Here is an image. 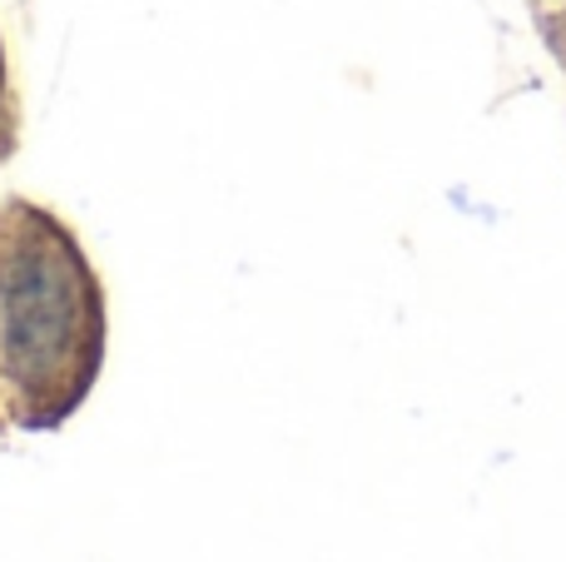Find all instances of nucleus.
Returning a JSON list of instances; mask_svg holds the SVG:
<instances>
[{
	"label": "nucleus",
	"instance_id": "obj_1",
	"mask_svg": "<svg viewBox=\"0 0 566 562\" xmlns=\"http://www.w3.org/2000/svg\"><path fill=\"white\" fill-rule=\"evenodd\" d=\"M105 364V294L80 239L45 205L0 199V414L55 434Z\"/></svg>",
	"mask_w": 566,
	"mask_h": 562
},
{
	"label": "nucleus",
	"instance_id": "obj_2",
	"mask_svg": "<svg viewBox=\"0 0 566 562\" xmlns=\"http://www.w3.org/2000/svg\"><path fill=\"white\" fill-rule=\"evenodd\" d=\"M15 145V95H10V75H6V50H0V159Z\"/></svg>",
	"mask_w": 566,
	"mask_h": 562
},
{
	"label": "nucleus",
	"instance_id": "obj_3",
	"mask_svg": "<svg viewBox=\"0 0 566 562\" xmlns=\"http://www.w3.org/2000/svg\"><path fill=\"white\" fill-rule=\"evenodd\" d=\"M0 434H10V424H6V414H0Z\"/></svg>",
	"mask_w": 566,
	"mask_h": 562
}]
</instances>
